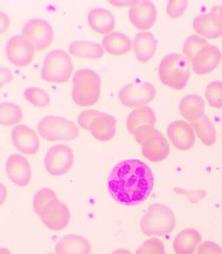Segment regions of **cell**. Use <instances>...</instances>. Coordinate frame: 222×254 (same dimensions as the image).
I'll return each instance as SVG.
<instances>
[{"label": "cell", "mask_w": 222, "mask_h": 254, "mask_svg": "<svg viewBox=\"0 0 222 254\" xmlns=\"http://www.w3.org/2000/svg\"><path fill=\"white\" fill-rule=\"evenodd\" d=\"M205 95L212 107L216 109L222 108V82H211L206 88Z\"/></svg>", "instance_id": "30"}, {"label": "cell", "mask_w": 222, "mask_h": 254, "mask_svg": "<svg viewBox=\"0 0 222 254\" xmlns=\"http://www.w3.org/2000/svg\"><path fill=\"white\" fill-rule=\"evenodd\" d=\"M168 137L176 148L187 151L195 143L194 127L183 120H177L168 127Z\"/></svg>", "instance_id": "17"}, {"label": "cell", "mask_w": 222, "mask_h": 254, "mask_svg": "<svg viewBox=\"0 0 222 254\" xmlns=\"http://www.w3.org/2000/svg\"><path fill=\"white\" fill-rule=\"evenodd\" d=\"M134 137L141 144L143 156L151 162H162L170 154L169 142L155 127L140 131Z\"/></svg>", "instance_id": "8"}, {"label": "cell", "mask_w": 222, "mask_h": 254, "mask_svg": "<svg viewBox=\"0 0 222 254\" xmlns=\"http://www.w3.org/2000/svg\"><path fill=\"white\" fill-rule=\"evenodd\" d=\"M38 215L46 227L52 231L64 229L71 219V212L67 205L60 201L57 197L49 199Z\"/></svg>", "instance_id": "11"}, {"label": "cell", "mask_w": 222, "mask_h": 254, "mask_svg": "<svg viewBox=\"0 0 222 254\" xmlns=\"http://www.w3.org/2000/svg\"><path fill=\"white\" fill-rule=\"evenodd\" d=\"M134 52L140 62L146 63L155 55L157 48V40L151 32H140L134 37Z\"/></svg>", "instance_id": "23"}, {"label": "cell", "mask_w": 222, "mask_h": 254, "mask_svg": "<svg viewBox=\"0 0 222 254\" xmlns=\"http://www.w3.org/2000/svg\"><path fill=\"white\" fill-rule=\"evenodd\" d=\"M201 233L194 228L184 229L177 234L173 242L174 252L177 254H194L201 243Z\"/></svg>", "instance_id": "22"}, {"label": "cell", "mask_w": 222, "mask_h": 254, "mask_svg": "<svg viewBox=\"0 0 222 254\" xmlns=\"http://www.w3.org/2000/svg\"><path fill=\"white\" fill-rule=\"evenodd\" d=\"M177 225L173 211L165 205L154 204L141 219V232L148 237L164 236L172 233Z\"/></svg>", "instance_id": "4"}, {"label": "cell", "mask_w": 222, "mask_h": 254, "mask_svg": "<svg viewBox=\"0 0 222 254\" xmlns=\"http://www.w3.org/2000/svg\"><path fill=\"white\" fill-rule=\"evenodd\" d=\"M23 36L32 44L35 50L48 48L54 39V32L49 23L40 18H33L25 23Z\"/></svg>", "instance_id": "12"}, {"label": "cell", "mask_w": 222, "mask_h": 254, "mask_svg": "<svg viewBox=\"0 0 222 254\" xmlns=\"http://www.w3.org/2000/svg\"><path fill=\"white\" fill-rule=\"evenodd\" d=\"M54 250L56 254H90L91 245L84 237L69 234L57 242Z\"/></svg>", "instance_id": "21"}, {"label": "cell", "mask_w": 222, "mask_h": 254, "mask_svg": "<svg viewBox=\"0 0 222 254\" xmlns=\"http://www.w3.org/2000/svg\"><path fill=\"white\" fill-rule=\"evenodd\" d=\"M11 138L15 147L25 155H35L39 152V138L34 130L25 125H19L11 131Z\"/></svg>", "instance_id": "18"}, {"label": "cell", "mask_w": 222, "mask_h": 254, "mask_svg": "<svg viewBox=\"0 0 222 254\" xmlns=\"http://www.w3.org/2000/svg\"><path fill=\"white\" fill-rule=\"evenodd\" d=\"M155 121L156 118L154 111L148 106H141L133 110L128 117V131L134 136L148 127H155Z\"/></svg>", "instance_id": "20"}, {"label": "cell", "mask_w": 222, "mask_h": 254, "mask_svg": "<svg viewBox=\"0 0 222 254\" xmlns=\"http://www.w3.org/2000/svg\"><path fill=\"white\" fill-rule=\"evenodd\" d=\"M69 53L71 56L83 59H100L104 55L102 46L98 43L90 41H74L69 46Z\"/></svg>", "instance_id": "27"}, {"label": "cell", "mask_w": 222, "mask_h": 254, "mask_svg": "<svg viewBox=\"0 0 222 254\" xmlns=\"http://www.w3.org/2000/svg\"><path fill=\"white\" fill-rule=\"evenodd\" d=\"M154 174L139 159H126L117 164L109 173L108 190L114 200L125 206L140 205L154 188Z\"/></svg>", "instance_id": "1"}, {"label": "cell", "mask_w": 222, "mask_h": 254, "mask_svg": "<svg viewBox=\"0 0 222 254\" xmlns=\"http://www.w3.org/2000/svg\"><path fill=\"white\" fill-rule=\"evenodd\" d=\"M179 111L185 120L194 123L205 116L204 100L195 94L186 96L180 102Z\"/></svg>", "instance_id": "24"}, {"label": "cell", "mask_w": 222, "mask_h": 254, "mask_svg": "<svg viewBox=\"0 0 222 254\" xmlns=\"http://www.w3.org/2000/svg\"><path fill=\"white\" fill-rule=\"evenodd\" d=\"M72 99L78 106L88 107L97 102L101 94V78L90 69L77 71L72 79Z\"/></svg>", "instance_id": "3"}, {"label": "cell", "mask_w": 222, "mask_h": 254, "mask_svg": "<svg viewBox=\"0 0 222 254\" xmlns=\"http://www.w3.org/2000/svg\"><path fill=\"white\" fill-rule=\"evenodd\" d=\"M107 53L112 55H124L132 48V41L129 36L121 32H112L105 36L102 42Z\"/></svg>", "instance_id": "26"}, {"label": "cell", "mask_w": 222, "mask_h": 254, "mask_svg": "<svg viewBox=\"0 0 222 254\" xmlns=\"http://www.w3.org/2000/svg\"><path fill=\"white\" fill-rule=\"evenodd\" d=\"M193 28L198 34L208 39L222 37V5L214 6L207 13L196 16L193 20Z\"/></svg>", "instance_id": "13"}, {"label": "cell", "mask_w": 222, "mask_h": 254, "mask_svg": "<svg viewBox=\"0 0 222 254\" xmlns=\"http://www.w3.org/2000/svg\"><path fill=\"white\" fill-rule=\"evenodd\" d=\"M157 18L155 4L150 1H134L130 8V19L135 28L146 31L151 28Z\"/></svg>", "instance_id": "16"}, {"label": "cell", "mask_w": 222, "mask_h": 254, "mask_svg": "<svg viewBox=\"0 0 222 254\" xmlns=\"http://www.w3.org/2000/svg\"><path fill=\"white\" fill-rule=\"evenodd\" d=\"M190 61L194 73L208 74L222 62V53L218 47L208 44L199 50Z\"/></svg>", "instance_id": "15"}, {"label": "cell", "mask_w": 222, "mask_h": 254, "mask_svg": "<svg viewBox=\"0 0 222 254\" xmlns=\"http://www.w3.org/2000/svg\"><path fill=\"white\" fill-rule=\"evenodd\" d=\"M6 173L11 182L18 187H26L31 182L32 169L30 163L19 154H13L8 158Z\"/></svg>", "instance_id": "19"}, {"label": "cell", "mask_w": 222, "mask_h": 254, "mask_svg": "<svg viewBox=\"0 0 222 254\" xmlns=\"http://www.w3.org/2000/svg\"><path fill=\"white\" fill-rule=\"evenodd\" d=\"M73 72L71 57L62 50L49 53L43 63L41 78L49 83H66Z\"/></svg>", "instance_id": "6"}, {"label": "cell", "mask_w": 222, "mask_h": 254, "mask_svg": "<svg viewBox=\"0 0 222 254\" xmlns=\"http://www.w3.org/2000/svg\"><path fill=\"white\" fill-rule=\"evenodd\" d=\"M193 127L196 132L198 138H200L205 145H213L216 142V131L210 120L205 115L201 120L193 123Z\"/></svg>", "instance_id": "28"}, {"label": "cell", "mask_w": 222, "mask_h": 254, "mask_svg": "<svg viewBox=\"0 0 222 254\" xmlns=\"http://www.w3.org/2000/svg\"><path fill=\"white\" fill-rule=\"evenodd\" d=\"M155 86L148 82L135 81L121 89L118 98L124 106L134 108L145 106L155 99Z\"/></svg>", "instance_id": "9"}, {"label": "cell", "mask_w": 222, "mask_h": 254, "mask_svg": "<svg viewBox=\"0 0 222 254\" xmlns=\"http://www.w3.org/2000/svg\"><path fill=\"white\" fill-rule=\"evenodd\" d=\"M8 60L18 67H25L32 63L35 48L24 36H14L6 44Z\"/></svg>", "instance_id": "14"}, {"label": "cell", "mask_w": 222, "mask_h": 254, "mask_svg": "<svg viewBox=\"0 0 222 254\" xmlns=\"http://www.w3.org/2000/svg\"><path fill=\"white\" fill-rule=\"evenodd\" d=\"M197 254H222V249L213 241H206L198 247Z\"/></svg>", "instance_id": "36"}, {"label": "cell", "mask_w": 222, "mask_h": 254, "mask_svg": "<svg viewBox=\"0 0 222 254\" xmlns=\"http://www.w3.org/2000/svg\"><path fill=\"white\" fill-rule=\"evenodd\" d=\"M1 25H0V30L1 32H4V31L8 29L10 25V19L8 18L7 15L4 14V12H1Z\"/></svg>", "instance_id": "38"}, {"label": "cell", "mask_w": 222, "mask_h": 254, "mask_svg": "<svg viewBox=\"0 0 222 254\" xmlns=\"http://www.w3.org/2000/svg\"><path fill=\"white\" fill-rule=\"evenodd\" d=\"M187 7V1H170L167 4V12L171 18H179L183 14Z\"/></svg>", "instance_id": "35"}, {"label": "cell", "mask_w": 222, "mask_h": 254, "mask_svg": "<svg viewBox=\"0 0 222 254\" xmlns=\"http://www.w3.org/2000/svg\"><path fill=\"white\" fill-rule=\"evenodd\" d=\"M79 126L91 132L99 141H109L116 134L117 120L113 116L95 110L85 111L78 118Z\"/></svg>", "instance_id": "5"}, {"label": "cell", "mask_w": 222, "mask_h": 254, "mask_svg": "<svg viewBox=\"0 0 222 254\" xmlns=\"http://www.w3.org/2000/svg\"><path fill=\"white\" fill-rule=\"evenodd\" d=\"M88 22L89 26L100 34H107L112 32L116 25L113 14L102 8H95L89 11Z\"/></svg>", "instance_id": "25"}, {"label": "cell", "mask_w": 222, "mask_h": 254, "mask_svg": "<svg viewBox=\"0 0 222 254\" xmlns=\"http://www.w3.org/2000/svg\"><path fill=\"white\" fill-rule=\"evenodd\" d=\"M57 195L53 191V190L49 188H43L39 190L33 199V209L37 214H39L40 210L42 209L43 206L45 205L49 199L53 198H56Z\"/></svg>", "instance_id": "34"}, {"label": "cell", "mask_w": 222, "mask_h": 254, "mask_svg": "<svg viewBox=\"0 0 222 254\" xmlns=\"http://www.w3.org/2000/svg\"><path fill=\"white\" fill-rule=\"evenodd\" d=\"M111 254H133L131 253V251L127 250V249H117V250L114 251L113 253Z\"/></svg>", "instance_id": "39"}, {"label": "cell", "mask_w": 222, "mask_h": 254, "mask_svg": "<svg viewBox=\"0 0 222 254\" xmlns=\"http://www.w3.org/2000/svg\"><path fill=\"white\" fill-rule=\"evenodd\" d=\"M0 254H11V253H10L9 251L6 250V249L2 248V249H1V253H0Z\"/></svg>", "instance_id": "40"}, {"label": "cell", "mask_w": 222, "mask_h": 254, "mask_svg": "<svg viewBox=\"0 0 222 254\" xmlns=\"http://www.w3.org/2000/svg\"><path fill=\"white\" fill-rule=\"evenodd\" d=\"M190 77V64L185 57L172 53L163 58L159 65V78L162 84L175 90H181Z\"/></svg>", "instance_id": "2"}, {"label": "cell", "mask_w": 222, "mask_h": 254, "mask_svg": "<svg viewBox=\"0 0 222 254\" xmlns=\"http://www.w3.org/2000/svg\"><path fill=\"white\" fill-rule=\"evenodd\" d=\"M135 254H167L165 247L161 240L157 238H152L146 240L141 247L138 248Z\"/></svg>", "instance_id": "33"}, {"label": "cell", "mask_w": 222, "mask_h": 254, "mask_svg": "<svg viewBox=\"0 0 222 254\" xmlns=\"http://www.w3.org/2000/svg\"><path fill=\"white\" fill-rule=\"evenodd\" d=\"M11 79H12V74L11 71L8 69L2 68L1 69V87H4V85L11 81Z\"/></svg>", "instance_id": "37"}, {"label": "cell", "mask_w": 222, "mask_h": 254, "mask_svg": "<svg viewBox=\"0 0 222 254\" xmlns=\"http://www.w3.org/2000/svg\"><path fill=\"white\" fill-rule=\"evenodd\" d=\"M74 163V153L71 147L63 144L53 145L46 153L44 166L47 172L55 177L64 176Z\"/></svg>", "instance_id": "10"}, {"label": "cell", "mask_w": 222, "mask_h": 254, "mask_svg": "<svg viewBox=\"0 0 222 254\" xmlns=\"http://www.w3.org/2000/svg\"><path fill=\"white\" fill-rule=\"evenodd\" d=\"M38 131L48 141H71L78 138L79 129L71 120L58 116L44 117L38 125Z\"/></svg>", "instance_id": "7"}, {"label": "cell", "mask_w": 222, "mask_h": 254, "mask_svg": "<svg viewBox=\"0 0 222 254\" xmlns=\"http://www.w3.org/2000/svg\"><path fill=\"white\" fill-rule=\"evenodd\" d=\"M25 98L36 107H44L49 104V97L47 92L38 87H31L25 91Z\"/></svg>", "instance_id": "31"}, {"label": "cell", "mask_w": 222, "mask_h": 254, "mask_svg": "<svg viewBox=\"0 0 222 254\" xmlns=\"http://www.w3.org/2000/svg\"><path fill=\"white\" fill-rule=\"evenodd\" d=\"M23 120V112L14 103L4 102L0 105V123L11 127Z\"/></svg>", "instance_id": "29"}, {"label": "cell", "mask_w": 222, "mask_h": 254, "mask_svg": "<svg viewBox=\"0 0 222 254\" xmlns=\"http://www.w3.org/2000/svg\"></svg>", "instance_id": "41"}, {"label": "cell", "mask_w": 222, "mask_h": 254, "mask_svg": "<svg viewBox=\"0 0 222 254\" xmlns=\"http://www.w3.org/2000/svg\"><path fill=\"white\" fill-rule=\"evenodd\" d=\"M208 44L207 40L201 36L191 35L184 43L183 49H182L184 57L188 60H192L194 54L203 46H207Z\"/></svg>", "instance_id": "32"}]
</instances>
